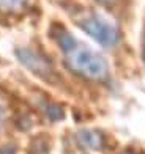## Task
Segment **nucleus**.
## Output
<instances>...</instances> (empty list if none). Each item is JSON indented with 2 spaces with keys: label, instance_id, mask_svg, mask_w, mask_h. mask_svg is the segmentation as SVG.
Listing matches in <instances>:
<instances>
[{
  "label": "nucleus",
  "instance_id": "39448f33",
  "mask_svg": "<svg viewBox=\"0 0 145 154\" xmlns=\"http://www.w3.org/2000/svg\"><path fill=\"white\" fill-rule=\"evenodd\" d=\"M27 0H0V11L3 13H14L19 11L25 5Z\"/></svg>",
  "mask_w": 145,
  "mask_h": 154
},
{
  "label": "nucleus",
  "instance_id": "7ed1b4c3",
  "mask_svg": "<svg viewBox=\"0 0 145 154\" xmlns=\"http://www.w3.org/2000/svg\"><path fill=\"white\" fill-rule=\"evenodd\" d=\"M17 57L20 58V61H22L25 66H29L33 72L39 74L41 77H46L47 74L51 72L49 63H47L43 57H41V55H38V54H35V52L20 49V51H17Z\"/></svg>",
  "mask_w": 145,
  "mask_h": 154
},
{
  "label": "nucleus",
  "instance_id": "f03ea898",
  "mask_svg": "<svg viewBox=\"0 0 145 154\" xmlns=\"http://www.w3.org/2000/svg\"><path fill=\"white\" fill-rule=\"evenodd\" d=\"M80 27L84 29L85 33L90 35L96 43H99L104 47H110V46L117 44V41H118L117 29L109 20L102 19L99 16H88L85 19H82Z\"/></svg>",
  "mask_w": 145,
  "mask_h": 154
},
{
  "label": "nucleus",
  "instance_id": "1a4fd4ad",
  "mask_svg": "<svg viewBox=\"0 0 145 154\" xmlns=\"http://www.w3.org/2000/svg\"><path fill=\"white\" fill-rule=\"evenodd\" d=\"M142 57H143V61H145V39H143V52H142Z\"/></svg>",
  "mask_w": 145,
  "mask_h": 154
},
{
  "label": "nucleus",
  "instance_id": "9d476101",
  "mask_svg": "<svg viewBox=\"0 0 145 154\" xmlns=\"http://www.w3.org/2000/svg\"><path fill=\"white\" fill-rule=\"evenodd\" d=\"M126 154H131V152H126Z\"/></svg>",
  "mask_w": 145,
  "mask_h": 154
},
{
  "label": "nucleus",
  "instance_id": "f257e3e1",
  "mask_svg": "<svg viewBox=\"0 0 145 154\" xmlns=\"http://www.w3.org/2000/svg\"><path fill=\"white\" fill-rule=\"evenodd\" d=\"M66 63L74 72L90 80H102L107 77V65L101 55L95 54L87 46L76 43L63 51Z\"/></svg>",
  "mask_w": 145,
  "mask_h": 154
},
{
  "label": "nucleus",
  "instance_id": "423d86ee",
  "mask_svg": "<svg viewBox=\"0 0 145 154\" xmlns=\"http://www.w3.org/2000/svg\"><path fill=\"white\" fill-rule=\"evenodd\" d=\"M0 154H16V152H14V148L8 146V148H2V149H0Z\"/></svg>",
  "mask_w": 145,
  "mask_h": 154
},
{
  "label": "nucleus",
  "instance_id": "0eeeda50",
  "mask_svg": "<svg viewBox=\"0 0 145 154\" xmlns=\"http://www.w3.org/2000/svg\"><path fill=\"white\" fill-rule=\"evenodd\" d=\"M3 123H5V113H3L2 107H0V129L3 128Z\"/></svg>",
  "mask_w": 145,
  "mask_h": 154
},
{
  "label": "nucleus",
  "instance_id": "20e7f679",
  "mask_svg": "<svg viewBox=\"0 0 145 154\" xmlns=\"http://www.w3.org/2000/svg\"><path fill=\"white\" fill-rule=\"evenodd\" d=\"M80 142L84 143L85 146L92 149H99L102 146V137L98 134V132H93V131H84L80 132Z\"/></svg>",
  "mask_w": 145,
  "mask_h": 154
},
{
  "label": "nucleus",
  "instance_id": "6e6552de",
  "mask_svg": "<svg viewBox=\"0 0 145 154\" xmlns=\"http://www.w3.org/2000/svg\"><path fill=\"white\" fill-rule=\"evenodd\" d=\"M96 2H99V3H102V5H110V3H114L115 0H96Z\"/></svg>",
  "mask_w": 145,
  "mask_h": 154
}]
</instances>
